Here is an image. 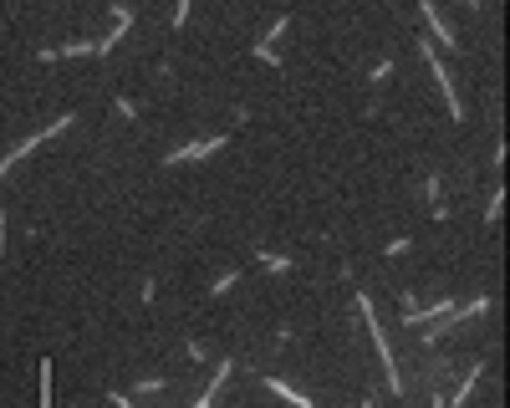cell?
<instances>
[{
  "label": "cell",
  "mask_w": 510,
  "mask_h": 408,
  "mask_svg": "<svg viewBox=\"0 0 510 408\" xmlns=\"http://www.w3.org/2000/svg\"><path fill=\"white\" fill-rule=\"evenodd\" d=\"M41 408H51V373L41 367Z\"/></svg>",
  "instance_id": "cell-10"
},
{
  "label": "cell",
  "mask_w": 510,
  "mask_h": 408,
  "mask_svg": "<svg viewBox=\"0 0 510 408\" xmlns=\"http://www.w3.org/2000/svg\"><path fill=\"white\" fill-rule=\"evenodd\" d=\"M418 51H424V61L434 67V82H439V92H444V102H449V117H460V113H464V108H460V92H454L449 72L439 67V51H434V41H418Z\"/></svg>",
  "instance_id": "cell-2"
},
{
  "label": "cell",
  "mask_w": 510,
  "mask_h": 408,
  "mask_svg": "<svg viewBox=\"0 0 510 408\" xmlns=\"http://www.w3.org/2000/svg\"><path fill=\"white\" fill-rule=\"evenodd\" d=\"M271 393H276V398H286V403H291V408H317V403H311V398H302V393H296L291 383H281V378H271Z\"/></svg>",
  "instance_id": "cell-5"
},
{
  "label": "cell",
  "mask_w": 510,
  "mask_h": 408,
  "mask_svg": "<svg viewBox=\"0 0 510 408\" xmlns=\"http://www.w3.org/2000/svg\"><path fill=\"white\" fill-rule=\"evenodd\" d=\"M362 408H373V398H368V403H362Z\"/></svg>",
  "instance_id": "cell-13"
},
{
  "label": "cell",
  "mask_w": 510,
  "mask_h": 408,
  "mask_svg": "<svg viewBox=\"0 0 510 408\" xmlns=\"http://www.w3.org/2000/svg\"><path fill=\"white\" fill-rule=\"evenodd\" d=\"M0 240H6V215H0ZM0 250H6V245H0Z\"/></svg>",
  "instance_id": "cell-12"
},
{
  "label": "cell",
  "mask_w": 510,
  "mask_h": 408,
  "mask_svg": "<svg viewBox=\"0 0 510 408\" xmlns=\"http://www.w3.org/2000/svg\"><path fill=\"white\" fill-rule=\"evenodd\" d=\"M215 148H225V138H204V143H189V148L168 153V164H189V159H204V153H215Z\"/></svg>",
  "instance_id": "cell-4"
},
{
  "label": "cell",
  "mask_w": 510,
  "mask_h": 408,
  "mask_svg": "<svg viewBox=\"0 0 510 408\" xmlns=\"http://www.w3.org/2000/svg\"><path fill=\"white\" fill-rule=\"evenodd\" d=\"M480 373H485V367H469V378H464V383H460V393H454V403H464L469 393H475V383H480Z\"/></svg>",
  "instance_id": "cell-6"
},
{
  "label": "cell",
  "mask_w": 510,
  "mask_h": 408,
  "mask_svg": "<svg viewBox=\"0 0 510 408\" xmlns=\"http://www.w3.org/2000/svg\"><path fill=\"white\" fill-rule=\"evenodd\" d=\"M230 286H235V271H225V275H219V281H215V286H209V291H215V296H225V291H230Z\"/></svg>",
  "instance_id": "cell-9"
},
{
  "label": "cell",
  "mask_w": 510,
  "mask_h": 408,
  "mask_svg": "<svg viewBox=\"0 0 510 408\" xmlns=\"http://www.w3.org/2000/svg\"><path fill=\"white\" fill-rule=\"evenodd\" d=\"M112 408H133V403H128V398H123V393H112Z\"/></svg>",
  "instance_id": "cell-11"
},
{
  "label": "cell",
  "mask_w": 510,
  "mask_h": 408,
  "mask_svg": "<svg viewBox=\"0 0 510 408\" xmlns=\"http://www.w3.org/2000/svg\"><path fill=\"white\" fill-rule=\"evenodd\" d=\"M500 204H505V194L495 189V194H490V209H485V220H490V225H495V220H500Z\"/></svg>",
  "instance_id": "cell-7"
},
{
  "label": "cell",
  "mask_w": 510,
  "mask_h": 408,
  "mask_svg": "<svg viewBox=\"0 0 510 408\" xmlns=\"http://www.w3.org/2000/svg\"><path fill=\"white\" fill-rule=\"evenodd\" d=\"M260 266H271V271H291V260H286V255H260Z\"/></svg>",
  "instance_id": "cell-8"
},
{
  "label": "cell",
  "mask_w": 510,
  "mask_h": 408,
  "mask_svg": "<svg viewBox=\"0 0 510 408\" xmlns=\"http://www.w3.org/2000/svg\"><path fill=\"white\" fill-rule=\"evenodd\" d=\"M357 311H362V322L373 327V342H377V352H383V367H388V388L393 393H403V373H398V358H393V347H388V332L377 327V317H373V301L357 291Z\"/></svg>",
  "instance_id": "cell-1"
},
{
  "label": "cell",
  "mask_w": 510,
  "mask_h": 408,
  "mask_svg": "<svg viewBox=\"0 0 510 408\" xmlns=\"http://www.w3.org/2000/svg\"><path fill=\"white\" fill-rule=\"evenodd\" d=\"M418 10H424V21H429V31H434V36H439V41H444V46H460V41H454V31H449V21H444V16H439V6H434V0H424V6H418Z\"/></svg>",
  "instance_id": "cell-3"
}]
</instances>
